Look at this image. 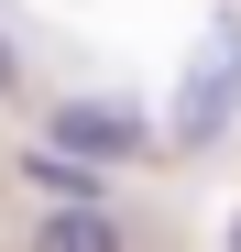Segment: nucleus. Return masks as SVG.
I'll use <instances>...</instances> for the list:
<instances>
[{
  "mask_svg": "<svg viewBox=\"0 0 241 252\" xmlns=\"http://www.w3.org/2000/svg\"><path fill=\"white\" fill-rule=\"evenodd\" d=\"M44 143L77 154V164H143V154H153V121H143L132 99H55Z\"/></svg>",
  "mask_w": 241,
  "mask_h": 252,
  "instance_id": "nucleus-1",
  "label": "nucleus"
},
{
  "mask_svg": "<svg viewBox=\"0 0 241 252\" xmlns=\"http://www.w3.org/2000/svg\"><path fill=\"white\" fill-rule=\"evenodd\" d=\"M230 88H241V33L219 22V44H209V66H197V77H186V99H176V132H186V143H209L219 121H230Z\"/></svg>",
  "mask_w": 241,
  "mask_h": 252,
  "instance_id": "nucleus-2",
  "label": "nucleus"
},
{
  "mask_svg": "<svg viewBox=\"0 0 241 252\" xmlns=\"http://www.w3.org/2000/svg\"><path fill=\"white\" fill-rule=\"evenodd\" d=\"M22 252H132V230H120L110 208H44V220L22 230Z\"/></svg>",
  "mask_w": 241,
  "mask_h": 252,
  "instance_id": "nucleus-3",
  "label": "nucleus"
},
{
  "mask_svg": "<svg viewBox=\"0 0 241 252\" xmlns=\"http://www.w3.org/2000/svg\"><path fill=\"white\" fill-rule=\"evenodd\" d=\"M22 176L44 187L55 208H110V197H99V164H77V154H55V143H33V154H22Z\"/></svg>",
  "mask_w": 241,
  "mask_h": 252,
  "instance_id": "nucleus-4",
  "label": "nucleus"
},
{
  "mask_svg": "<svg viewBox=\"0 0 241 252\" xmlns=\"http://www.w3.org/2000/svg\"><path fill=\"white\" fill-rule=\"evenodd\" d=\"M11 88H22V55H11V44H0V99H11Z\"/></svg>",
  "mask_w": 241,
  "mask_h": 252,
  "instance_id": "nucleus-5",
  "label": "nucleus"
},
{
  "mask_svg": "<svg viewBox=\"0 0 241 252\" xmlns=\"http://www.w3.org/2000/svg\"><path fill=\"white\" fill-rule=\"evenodd\" d=\"M230 241H241V230H230Z\"/></svg>",
  "mask_w": 241,
  "mask_h": 252,
  "instance_id": "nucleus-6",
  "label": "nucleus"
}]
</instances>
